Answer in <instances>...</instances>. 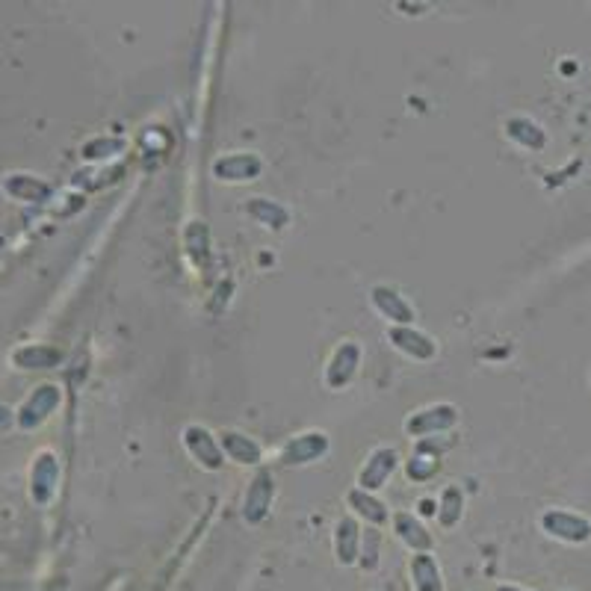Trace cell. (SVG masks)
<instances>
[{"instance_id": "obj_10", "label": "cell", "mask_w": 591, "mask_h": 591, "mask_svg": "<svg viewBox=\"0 0 591 591\" xmlns=\"http://www.w3.org/2000/svg\"><path fill=\"white\" fill-rule=\"evenodd\" d=\"M370 299H373V308L379 311V317H385L391 326H414V308L399 290L379 284V287H373Z\"/></svg>"}, {"instance_id": "obj_12", "label": "cell", "mask_w": 591, "mask_h": 591, "mask_svg": "<svg viewBox=\"0 0 591 591\" xmlns=\"http://www.w3.org/2000/svg\"><path fill=\"white\" fill-rule=\"evenodd\" d=\"M394 532L396 538H399L411 553H432V547H435L432 532L426 529V524H423L417 515H411V512H396Z\"/></svg>"}, {"instance_id": "obj_5", "label": "cell", "mask_w": 591, "mask_h": 591, "mask_svg": "<svg viewBox=\"0 0 591 591\" xmlns=\"http://www.w3.org/2000/svg\"><path fill=\"white\" fill-rule=\"evenodd\" d=\"M329 435L320 432V429H308L296 438H290L284 447H281V464L284 467H305V464H314L320 461L326 453H329Z\"/></svg>"}, {"instance_id": "obj_16", "label": "cell", "mask_w": 591, "mask_h": 591, "mask_svg": "<svg viewBox=\"0 0 591 591\" xmlns=\"http://www.w3.org/2000/svg\"><path fill=\"white\" fill-rule=\"evenodd\" d=\"M246 213H249L255 222H261L263 228H269V231H281V228L290 222L287 207L278 204V201H272V198H249Z\"/></svg>"}, {"instance_id": "obj_9", "label": "cell", "mask_w": 591, "mask_h": 591, "mask_svg": "<svg viewBox=\"0 0 591 591\" xmlns=\"http://www.w3.org/2000/svg\"><path fill=\"white\" fill-rule=\"evenodd\" d=\"M388 340L399 355H405L411 361H432L438 355V343L414 326H391Z\"/></svg>"}, {"instance_id": "obj_3", "label": "cell", "mask_w": 591, "mask_h": 591, "mask_svg": "<svg viewBox=\"0 0 591 591\" xmlns=\"http://www.w3.org/2000/svg\"><path fill=\"white\" fill-rule=\"evenodd\" d=\"M272 503H275V476L261 467V470L255 473V479L249 482L246 494H243V509H240V515H243L246 524L258 526L266 521Z\"/></svg>"}, {"instance_id": "obj_15", "label": "cell", "mask_w": 591, "mask_h": 591, "mask_svg": "<svg viewBox=\"0 0 591 591\" xmlns=\"http://www.w3.org/2000/svg\"><path fill=\"white\" fill-rule=\"evenodd\" d=\"M408 574H411V589L414 591H447L441 565L432 553H414L408 562Z\"/></svg>"}, {"instance_id": "obj_23", "label": "cell", "mask_w": 591, "mask_h": 591, "mask_svg": "<svg viewBox=\"0 0 591 591\" xmlns=\"http://www.w3.org/2000/svg\"><path fill=\"white\" fill-rule=\"evenodd\" d=\"M494 591H529V589H521V586H497Z\"/></svg>"}, {"instance_id": "obj_13", "label": "cell", "mask_w": 591, "mask_h": 591, "mask_svg": "<svg viewBox=\"0 0 591 591\" xmlns=\"http://www.w3.org/2000/svg\"><path fill=\"white\" fill-rule=\"evenodd\" d=\"M358 550H361V526L352 515L340 518L334 524V559L343 568L358 565Z\"/></svg>"}, {"instance_id": "obj_2", "label": "cell", "mask_w": 591, "mask_h": 591, "mask_svg": "<svg viewBox=\"0 0 591 591\" xmlns=\"http://www.w3.org/2000/svg\"><path fill=\"white\" fill-rule=\"evenodd\" d=\"M538 524L550 538H556L562 544H586V541H591V521L586 515L571 512V509H547Z\"/></svg>"}, {"instance_id": "obj_14", "label": "cell", "mask_w": 591, "mask_h": 591, "mask_svg": "<svg viewBox=\"0 0 591 591\" xmlns=\"http://www.w3.org/2000/svg\"><path fill=\"white\" fill-rule=\"evenodd\" d=\"M219 447L225 453V459H231L234 464H246V467H258L263 461L261 444L243 432H234V429H225L219 432Z\"/></svg>"}, {"instance_id": "obj_19", "label": "cell", "mask_w": 591, "mask_h": 591, "mask_svg": "<svg viewBox=\"0 0 591 591\" xmlns=\"http://www.w3.org/2000/svg\"><path fill=\"white\" fill-rule=\"evenodd\" d=\"M184 240H187V252H190L193 263H196L198 269H207V263H210V234H207V225L201 219L190 222Z\"/></svg>"}, {"instance_id": "obj_20", "label": "cell", "mask_w": 591, "mask_h": 591, "mask_svg": "<svg viewBox=\"0 0 591 591\" xmlns=\"http://www.w3.org/2000/svg\"><path fill=\"white\" fill-rule=\"evenodd\" d=\"M506 133H509V139L512 142H518V145H524L529 151H538V148H544V131L535 125V122H529V119H509L506 122Z\"/></svg>"}, {"instance_id": "obj_17", "label": "cell", "mask_w": 591, "mask_h": 591, "mask_svg": "<svg viewBox=\"0 0 591 591\" xmlns=\"http://www.w3.org/2000/svg\"><path fill=\"white\" fill-rule=\"evenodd\" d=\"M435 518H438V524L444 526V529H453L464 518V491H461L459 485H447L444 488V494L438 500V515Z\"/></svg>"}, {"instance_id": "obj_22", "label": "cell", "mask_w": 591, "mask_h": 591, "mask_svg": "<svg viewBox=\"0 0 591 591\" xmlns=\"http://www.w3.org/2000/svg\"><path fill=\"white\" fill-rule=\"evenodd\" d=\"M420 515H426V518L438 515V503L435 500H420Z\"/></svg>"}, {"instance_id": "obj_6", "label": "cell", "mask_w": 591, "mask_h": 591, "mask_svg": "<svg viewBox=\"0 0 591 591\" xmlns=\"http://www.w3.org/2000/svg\"><path fill=\"white\" fill-rule=\"evenodd\" d=\"M396 467H399V453H396L394 447H376V450L367 456V461L361 464V470H358V485H355V488L376 494L379 488H385V485L391 482Z\"/></svg>"}, {"instance_id": "obj_7", "label": "cell", "mask_w": 591, "mask_h": 591, "mask_svg": "<svg viewBox=\"0 0 591 591\" xmlns=\"http://www.w3.org/2000/svg\"><path fill=\"white\" fill-rule=\"evenodd\" d=\"M361 346L358 343H352V340H346V343H340L334 352H331L329 364H326V388L331 391H343L346 385H352L355 382V376H358V367H361Z\"/></svg>"}, {"instance_id": "obj_8", "label": "cell", "mask_w": 591, "mask_h": 591, "mask_svg": "<svg viewBox=\"0 0 591 591\" xmlns=\"http://www.w3.org/2000/svg\"><path fill=\"white\" fill-rule=\"evenodd\" d=\"M263 172V160L255 151H237V154H225L213 163V175L222 184H249L258 181Z\"/></svg>"}, {"instance_id": "obj_1", "label": "cell", "mask_w": 591, "mask_h": 591, "mask_svg": "<svg viewBox=\"0 0 591 591\" xmlns=\"http://www.w3.org/2000/svg\"><path fill=\"white\" fill-rule=\"evenodd\" d=\"M456 426H459V408L450 405V402H438V405L414 411L405 420V435L423 441V438H432V435H444Z\"/></svg>"}, {"instance_id": "obj_11", "label": "cell", "mask_w": 591, "mask_h": 591, "mask_svg": "<svg viewBox=\"0 0 591 591\" xmlns=\"http://www.w3.org/2000/svg\"><path fill=\"white\" fill-rule=\"evenodd\" d=\"M346 506H349V512H352V518H361L367 526L382 529V526L391 524L388 506H385L376 494H370V491L352 488V491L346 494Z\"/></svg>"}, {"instance_id": "obj_18", "label": "cell", "mask_w": 591, "mask_h": 591, "mask_svg": "<svg viewBox=\"0 0 591 591\" xmlns=\"http://www.w3.org/2000/svg\"><path fill=\"white\" fill-rule=\"evenodd\" d=\"M382 547H385L382 529L364 526V529H361V550H358V565H361V571H376V568H379V562H382Z\"/></svg>"}, {"instance_id": "obj_21", "label": "cell", "mask_w": 591, "mask_h": 591, "mask_svg": "<svg viewBox=\"0 0 591 591\" xmlns=\"http://www.w3.org/2000/svg\"><path fill=\"white\" fill-rule=\"evenodd\" d=\"M438 470H441V459L438 456H429V453H414L411 459L405 461V479L414 482V485L429 482Z\"/></svg>"}, {"instance_id": "obj_4", "label": "cell", "mask_w": 591, "mask_h": 591, "mask_svg": "<svg viewBox=\"0 0 591 591\" xmlns=\"http://www.w3.org/2000/svg\"><path fill=\"white\" fill-rule=\"evenodd\" d=\"M184 447H187L190 459L196 461L201 470H210V473L222 470L225 453L219 447V435H213L207 426H198V423L187 426L184 429Z\"/></svg>"}]
</instances>
